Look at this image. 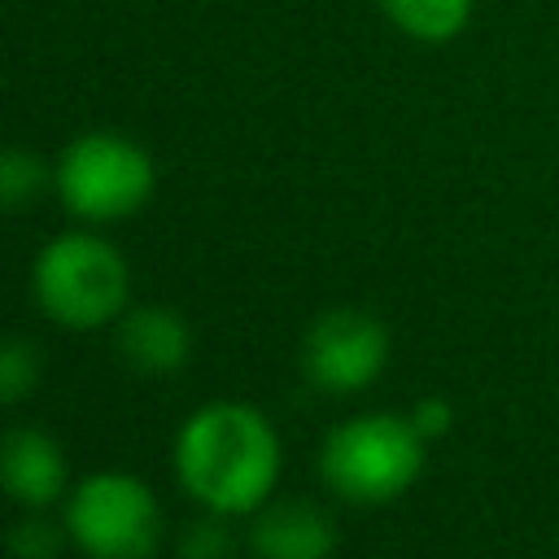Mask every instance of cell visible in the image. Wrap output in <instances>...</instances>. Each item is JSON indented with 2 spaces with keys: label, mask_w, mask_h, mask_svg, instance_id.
Instances as JSON below:
<instances>
[{
  "label": "cell",
  "mask_w": 559,
  "mask_h": 559,
  "mask_svg": "<svg viewBox=\"0 0 559 559\" xmlns=\"http://www.w3.org/2000/svg\"><path fill=\"white\" fill-rule=\"evenodd\" d=\"M131 293L127 258L100 231H57L31 262V297L35 306L70 328L92 332L122 319Z\"/></svg>",
  "instance_id": "cell-2"
},
{
  "label": "cell",
  "mask_w": 559,
  "mask_h": 559,
  "mask_svg": "<svg viewBox=\"0 0 559 559\" xmlns=\"http://www.w3.org/2000/svg\"><path fill=\"white\" fill-rule=\"evenodd\" d=\"M118 349L135 371L166 376L192 358V328L170 306H127L118 319Z\"/></svg>",
  "instance_id": "cell-9"
},
{
  "label": "cell",
  "mask_w": 559,
  "mask_h": 559,
  "mask_svg": "<svg viewBox=\"0 0 559 559\" xmlns=\"http://www.w3.org/2000/svg\"><path fill=\"white\" fill-rule=\"evenodd\" d=\"M411 424L419 428V437H424V441H432V437H445V432H450L454 411H450V402H445V397H419V402L411 406Z\"/></svg>",
  "instance_id": "cell-15"
},
{
  "label": "cell",
  "mask_w": 559,
  "mask_h": 559,
  "mask_svg": "<svg viewBox=\"0 0 559 559\" xmlns=\"http://www.w3.org/2000/svg\"><path fill=\"white\" fill-rule=\"evenodd\" d=\"M52 183V170L31 153V148H0V214L26 210L44 188Z\"/></svg>",
  "instance_id": "cell-11"
},
{
  "label": "cell",
  "mask_w": 559,
  "mask_h": 559,
  "mask_svg": "<svg viewBox=\"0 0 559 559\" xmlns=\"http://www.w3.org/2000/svg\"><path fill=\"white\" fill-rule=\"evenodd\" d=\"M157 170L144 144L118 131L74 135L52 166V192L79 223H118L148 205Z\"/></svg>",
  "instance_id": "cell-4"
},
{
  "label": "cell",
  "mask_w": 559,
  "mask_h": 559,
  "mask_svg": "<svg viewBox=\"0 0 559 559\" xmlns=\"http://www.w3.org/2000/svg\"><path fill=\"white\" fill-rule=\"evenodd\" d=\"M389 367V328L358 310H323L301 336V371L323 393H358Z\"/></svg>",
  "instance_id": "cell-6"
},
{
  "label": "cell",
  "mask_w": 559,
  "mask_h": 559,
  "mask_svg": "<svg viewBox=\"0 0 559 559\" xmlns=\"http://www.w3.org/2000/svg\"><path fill=\"white\" fill-rule=\"evenodd\" d=\"M170 459L179 485L214 515H253L271 502L284 472L275 424L253 402L236 397L197 406L179 424Z\"/></svg>",
  "instance_id": "cell-1"
},
{
  "label": "cell",
  "mask_w": 559,
  "mask_h": 559,
  "mask_svg": "<svg viewBox=\"0 0 559 559\" xmlns=\"http://www.w3.org/2000/svg\"><path fill=\"white\" fill-rule=\"evenodd\" d=\"M61 524L87 559H153L162 546V502L131 472L83 476L66 498Z\"/></svg>",
  "instance_id": "cell-5"
},
{
  "label": "cell",
  "mask_w": 559,
  "mask_h": 559,
  "mask_svg": "<svg viewBox=\"0 0 559 559\" xmlns=\"http://www.w3.org/2000/svg\"><path fill=\"white\" fill-rule=\"evenodd\" d=\"M179 555L183 559H231V533L223 528V515L218 520H197L183 533Z\"/></svg>",
  "instance_id": "cell-14"
},
{
  "label": "cell",
  "mask_w": 559,
  "mask_h": 559,
  "mask_svg": "<svg viewBox=\"0 0 559 559\" xmlns=\"http://www.w3.org/2000/svg\"><path fill=\"white\" fill-rule=\"evenodd\" d=\"M424 445L428 441L419 437L411 415H389V411L354 415L323 437L319 476L336 498L358 507H380L402 498L419 480Z\"/></svg>",
  "instance_id": "cell-3"
},
{
  "label": "cell",
  "mask_w": 559,
  "mask_h": 559,
  "mask_svg": "<svg viewBox=\"0 0 559 559\" xmlns=\"http://www.w3.org/2000/svg\"><path fill=\"white\" fill-rule=\"evenodd\" d=\"M249 546L258 559H332L336 550V520L301 498L266 502L253 511Z\"/></svg>",
  "instance_id": "cell-8"
},
{
  "label": "cell",
  "mask_w": 559,
  "mask_h": 559,
  "mask_svg": "<svg viewBox=\"0 0 559 559\" xmlns=\"http://www.w3.org/2000/svg\"><path fill=\"white\" fill-rule=\"evenodd\" d=\"M384 17L415 44H450L467 31L476 0H380Z\"/></svg>",
  "instance_id": "cell-10"
},
{
  "label": "cell",
  "mask_w": 559,
  "mask_h": 559,
  "mask_svg": "<svg viewBox=\"0 0 559 559\" xmlns=\"http://www.w3.org/2000/svg\"><path fill=\"white\" fill-rule=\"evenodd\" d=\"M39 384V349L26 336H0V406L31 397Z\"/></svg>",
  "instance_id": "cell-12"
},
{
  "label": "cell",
  "mask_w": 559,
  "mask_h": 559,
  "mask_svg": "<svg viewBox=\"0 0 559 559\" xmlns=\"http://www.w3.org/2000/svg\"><path fill=\"white\" fill-rule=\"evenodd\" d=\"M66 537H70L66 524L57 528L44 511H31V515H22L9 528V550H13V559H57V550H61Z\"/></svg>",
  "instance_id": "cell-13"
},
{
  "label": "cell",
  "mask_w": 559,
  "mask_h": 559,
  "mask_svg": "<svg viewBox=\"0 0 559 559\" xmlns=\"http://www.w3.org/2000/svg\"><path fill=\"white\" fill-rule=\"evenodd\" d=\"M70 485V463L57 437L44 428H9L0 437V489L26 507L44 511L52 507Z\"/></svg>",
  "instance_id": "cell-7"
}]
</instances>
